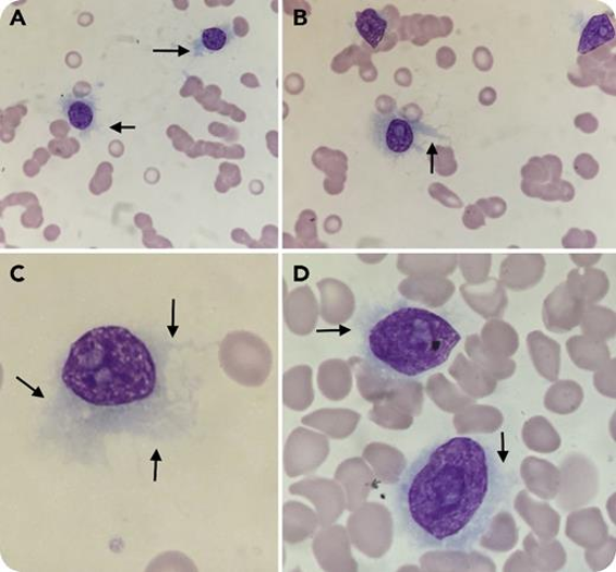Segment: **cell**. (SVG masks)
<instances>
[{
  "instance_id": "3",
  "label": "cell",
  "mask_w": 616,
  "mask_h": 572,
  "mask_svg": "<svg viewBox=\"0 0 616 572\" xmlns=\"http://www.w3.org/2000/svg\"><path fill=\"white\" fill-rule=\"evenodd\" d=\"M365 361L388 378H415L444 365L461 336L446 318L409 305L379 307L362 324Z\"/></svg>"
},
{
  "instance_id": "4",
  "label": "cell",
  "mask_w": 616,
  "mask_h": 572,
  "mask_svg": "<svg viewBox=\"0 0 616 572\" xmlns=\"http://www.w3.org/2000/svg\"><path fill=\"white\" fill-rule=\"evenodd\" d=\"M370 130L375 146L389 158H402L415 151L426 136L443 138L434 129L396 112L375 114Z\"/></svg>"
},
{
  "instance_id": "2",
  "label": "cell",
  "mask_w": 616,
  "mask_h": 572,
  "mask_svg": "<svg viewBox=\"0 0 616 572\" xmlns=\"http://www.w3.org/2000/svg\"><path fill=\"white\" fill-rule=\"evenodd\" d=\"M65 388L95 406H121L154 393L157 367L142 339L125 327L101 326L78 338L62 370Z\"/></svg>"
},
{
  "instance_id": "8",
  "label": "cell",
  "mask_w": 616,
  "mask_h": 572,
  "mask_svg": "<svg viewBox=\"0 0 616 572\" xmlns=\"http://www.w3.org/2000/svg\"><path fill=\"white\" fill-rule=\"evenodd\" d=\"M235 38L230 25L222 24L202 32L194 47L197 57L205 53L220 52Z\"/></svg>"
},
{
  "instance_id": "7",
  "label": "cell",
  "mask_w": 616,
  "mask_h": 572,
  "mask_svg": "<svg viewBox=\"0 0 616 572\" xmlns=\"http://www.w3.org/2000/svg\"><path fill=\"white\" fill-rule=\"evenodd\" d=\"M63 113L73 129L89 132L97 125V105L90 98L70 97L62 102Z\"/></svg>"
},
{
  "instance_id": "1",
  "label": "cell",
  "mask_w": 616,
  "mask_h": 572,
  "mask_svg": "<svg viewBox=\"0 0 616 572\" xmlns=\"http://www.w3.org/2000/svg\"><path fill=\"white\" fill-rule=\"evenodd\" d=\"M511 474L490 445L436 442L410 463L395 488L397 521L416 549L469 551L508 500Z\"/></svg>"
},
{
  "instance_id": "6",
  "label": "cell",
  "mask_w": 616,
  "mask_h": 572,
  "mask_svg": "<svg viewBox=\"0 0 616 572\" xmlns=\"http://www.w3.org/2000/svg\"><path fill=\"white\" fill-rule=\"evenodd\" d=\"M615 38V27L612 19L604 13L587 22L581 34L579 52L590 53L602 46H605Z\"/></svg>"
},
{
  "instance_id": "5",
  "label": "cell",
  "mask_w": 616,
  "mask_h": 572,
  "mask_svg": "<svg viewBox=\"0 0 616 572\" xmlns=\"http://www.w3.org/2000/svg\"><path fill=\"white\" fill-rule=\"evenodd\" d=\"M355 29L373 49H378L390 32L389 20L386 13L375 9H365L355 13Z\"/></svg>"
}]
</instances>
